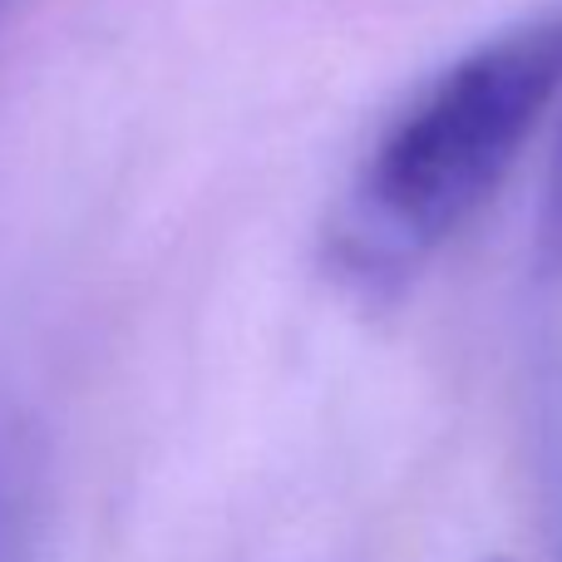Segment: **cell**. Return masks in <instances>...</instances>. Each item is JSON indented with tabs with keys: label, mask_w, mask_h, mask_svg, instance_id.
Here are the masks:
<instances>
[{
	"label": "cell",
	"mask_w": 562,
	"mask_h": 562,
	"mask_svg": "<svg viewBox=\"0 0 562 562\" xmlns=\"http://www.w3.org/2000/svg\"><path fill=\"white\" fill-rule=\"evenodd\" d=\"M562 94V10L459 55L380 134L336 227L340 262L390 277L449 243L514 173Z\"/></svg>",
	"instance_id": "6da1fadb"
},
{
	"label": "cell",
	"mask_w": 562,
	"mask_h": 562,
	"mask_svg": "<svg viewBox=\"0 0 562 562\" xmlns=\"http://www.w3.org/2000/svg\"><path fill=\"white\" fill-rule=\"evenodd\" d=\"M40 454L25 415L0 395V562H40Z\"/></svg>",
	"instance_id": "7a4b0ae2"
},
{
	"label": "cell",
	"mask_w": 562,
	"mask_h": 562,
	"mask_svg": "<svg viewBox=\"0 0 562 562\" xmlns=\"http://www.w3.org/2000/svg\"><path fill=\"white\" fill-rule=\"evenodd\" d=\"M15 10V0H0V25H5V15Z\"/></svg>",
	"instance_id": "3957f363"
}]
</instances>
